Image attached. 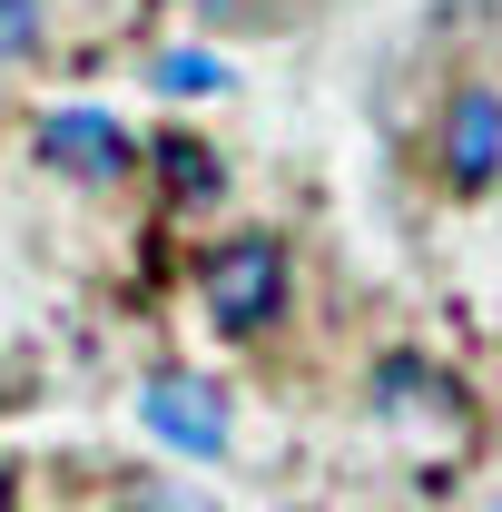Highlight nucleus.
Segmentation results:
<instances>
[{
    "label": "nucleus",
    "mask_w": 502,
    "mask_h": 512,
    "mask_svg": "<svg viewBox=\"0 0 502 512\" xmlns=\"http://www.w3.org/2000/svg\"><path fill=\"white\" fill-rule=\"evenodd\" d=\"M158 89L168 99H217L227 89V60L217 50H158Z\"/></svg>",
    "instance_id": "6"
},
{
    "label": "nucleus",
    "mask_w": 502,
    "mask_h": 512,
    "mask_svg": "<svg viewBox=\"0 0 502 512\" xmlns=\"http://www.w3.org/2000/svg\"><path fill=\"white\" fill-rule=\"evenodd\" d=\"M30 158L69 178V188H119L128 168H138V138H128L119 109H89V99H69V109H40L30 119Z\"/></svg>",
    "instance_id": "2"
},
{
    "label": "nucleus",
    "mask_w": 502,
    "mask_h": 512,
    "mask_svg": "<svg viewBox=\"0 0 502 512\" xmlns=\"http://www.w3.org/2000/svg\"><path fill=\"white\" fill-rule=\"evenodd\" d=\"M138 424L158 434L168 453H188V463H217V453L237 444V424H227V394L188 365H158V375L138 384Z\"/></svg>",
    "instance_id": "3"
},
{
    "label": "nucleus",
    "mask_w": 502,
    "mask_h": 512,
    "mask_svg": "<svg viewBox=\"0 0 502 512\" xmlns=\"http://www.w3.org/2000/svg\"><path fill=\"white\" fill-rule=\"evenodd\" d=\"M375 414L404 424L414 444H453V434H463V394H453V375H434L424 355H384L375 365Z\"/></svg>",
    "instance_id": "5"
},
{
    "label": "nucleus",
    "mask_w": 502,
    "mask_h": 512,
    "mask_svg": "<svg viewBox=\"0 0 502 512\" xmlns=\"http://www.w3.org/2000/svg\"><path fill=\"white\" fill-rule=\"evenodd\" d=\"M178 10H197V20H227V10H247V0H178Z\"/></svg>",
    "instance_id": "10"
},
{
    "label": "nucleus",
    "mask_w": 502,
    "mask_h": 512,
    "mask_svg": "<svg viewBox=\"0 0 502 512\" xmlns=\"http://www.w3.org/2000/svg\"><path fill=\"white\" fill-rule=\"evenodd\" d=\"M197 306H207L217 335H266V325L286 316V247L256 237V227L217 237V247L197 256Z\"/></svg>",
    "instance_id": "1"
},
{
    "label": "nucleus",
    "mask_w": 502,
    "mask_h": 512,
    "mask_svg": "<svg viewBox=\"0 0 502 512\" xmlns=\"http://www.w3.org/2000/svg\"><path fill=\"white\" fill-rule=\"evenodd\" d=\"M119 512H217L197 483H178V473H128L119 483Z\"/></svg>",
    "instance_id": "8"
},
{
    "label": "nucleus",
    "mask_w": 502,
    "mask_h": 512,
    "mask_svg": "<svg viewBox=\"0 0 502 512\" xmlns=\"http://www.w3.org/2000/svg\"><path fill=\"white\" fill-rule=\"evenodd\" d=\"M50 50V10L40 0H0V69H30Z\"/></svg>",
    "instance_id": "7"
},
{
    "label": "nucleus",
    "mask_w": 502,
    "mask_h": 512,
    "mask_svg": "<svg viewBox=\"0 0 502 512\" xmlns=\"http://www.w3.org/2000/svg\"><path fill=\"white\" fill-rule=\"evenodd\" d=\"M20 503V463H10V453H0V512Z\"/></svg>",
    "instance_id": "11"
},
{
    "label": "nucleus",
    "mask_w": 502,
    "mask_h": 512,
    "mask_svg": "<svg viewBox=\"0 0 502 512\" xmlns=\"http://www.w3.org/2000/svg\"><path fill=\"white\" fill-rule=\"evenodd\" d=\"M158 168H168V188H178V197H207V188H217V148H197V138H158Z\"/></svg>",
    "instance_id": "9"
},
{
    "label": "nucleus",
    "mask_w": 502,
    "mask_h": 512,
    "mask_svg": "<svg viewBox=\"0 0 502 512\" xmlns=\"http://www.w3.org/2000/svg\"><path fill=\"white\" fill-rule=\"evenodd\" d=\"M434 168L453 188H493L502 178V89L493 79H453L434 109Z\"/></svg>",
    "instance_id": "4"
}]
</instances>
